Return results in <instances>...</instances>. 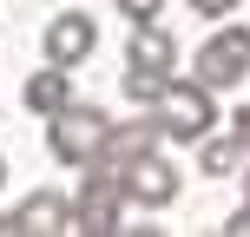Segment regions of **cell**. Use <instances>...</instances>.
Returning <instances> with one entry per match:
<instances>
[{
	"mask_svg": "<svg viewBox=\"0 0 250 237\" xmlns=\"http://www.w3.org/2000/svg\"><path fill=\"white\" fill-rule=\"evenodd\" d=\"M191 66H198L191 79H204L211 92L244 86V79H250V26H217V33L198 46V60H191Z\"/></svg>",
	"mask_w": 250,
	"mask_h": 237,
	"instance_id": "3",
	"label": "cell"
},
{
	"mask_svg": "<svg viewBox=\"0 0 250 237\" xmlns=\"http://www.w3.org/2000/svg\"><path fill=\"white\" fill-rule=\"evenodd\" d=\"M20 99H26V112H33V119H60L66 106H73V66H53V60H46L33 79H26Z\"/></svg>",
	"mask_w": 250,
	"mask_h": 237,
	"instance_id": "9",
	"label": "cell"
},
{
	"mask_svg": "<svg viewBox=\"0 0 250 237\" xmlns=\"http://www.w3.org/2000/svg\"><path fill=\"white\" fill-rule=\"evenodd\" d=\"M244 204H250V165H244Z\"/></svg>",
	"mask_w": 250,
	"mask_h": 237,
	"instance_id": "17",
	"label": "cell"
},
{
	"mask_svg": "<svg viewBox=\"0 0 250 237\" xmlns=\"http://www.w3.org/2000/svg\"><path fill=\"white\" fill-rule=\"evenodd\" d=\"M92 46H99L92 13H60V20L46 26V60H53V66H86Z\"/></svg>",
	"mask_w": 250,
	"mask_h": 237,
	"instance_id": "7",
	"label": "cell"
},
{
	"mask_svg": "<svg viewBox=\"0 0 250 237\" xmlns=\"http://www.w3.org/2000/svg\"><path fill=\"white\" fill-rule=\"evenodd\" d=\"M73 217H79V231H119V217H125V185H119V172L112 165H86V178H79V191H73Z\"/></svg>",
	"mask_w": 250,
	"mask_h": 237,
	"instance_id": "4",
	"label": "cell"
},
{
	"mask_svg": "<svg viewBox=\"0 0 250 237\" xmlns=\"http://www.w3.org/2000/svg\"><path fill=\"white\" fill-rule=\"evenodd\" d=\"M125 60H132V66H165V73H178V40L165 33L158 20H138L132 40H125Z\"/></svg>",
	"mask_w": 250,
	"mask_h": 237,
	"instance_id": "10",
	"label": "cell"
},
{
	"mask_svg": "<svg viewBox=\"0 0 250 237\" xmlns=\"http://www.w3.org/2000/svg\"><path fill=\"white\" fill-rule=\"evenodd\" d=\"M0 231L7 237H53V231H79V217H73V198L66 191H33V198H20L0 217Z\"/></svg>",
	"mask_w": 250,
	"mask_h": 237,
	"instance_id": "6",
	"label": "cell"
},
{
	"mask_svg": "<svg viewBox=\"0 0 250 237\" xmlns=\"http://www.w3.org/2000/svg\"><path fill=\"white\" fill-rule=\"evenodd\" d=\"M224 231H230V237H250V204H244V211H230V217H224Z\"/></svg>",
	"mask_w": 250,
	"mask_h": 237,
	"instance_id": "15",
	"label": "cell"
},
{
	"mask_svg": "<svg viewBox=\"0 0 250 237\" xmlns=\"http://www.w3.org/2000/svg\"><path fill=\"white\" fill-rule=\"evenodd\" d=\"M244 165H250V145H244V138L237 132H230V138H198V172L204 178H244Z\"/></svg>",
	"mask_w": 250,
	"mask_h": 237,
	"instance_id": "11",
	"label": "cell"
},
{
	"mask_svg": "<svg viewBox=\"0 0 250 237\" xmlns=\"http://www.w3.org/2000/svg\"><path fill=\"white\" fill-rule=\"evenodd\" d=\"M171 79H178V73H165V66H132V60H125V79H119V86H125V99H132V106H145V112H151V106L171 92Z\"/></svg>",
	"mask_w": 250,
	"mask_h": 237,
	"instance_id": "12",
	"label": "cell"
},
{
	"mask_svg": "<svg viewBox=\"0 0 250 237\" xmlns=\"http://www.w3.org/2000/svg\"><path fill=\"white\" fill-rule=\"evenodd\" d=\"M185 7H191V13H204V20H224V13H237L244 0H185Z\"/></svg>",
	"mask_w": 250,
	"mask_h": 237,
	"instance_id": "14",
	"label": "cell"
},
{
	"mask_svg": "<svg viewBox=\"0 0 250 237\" xmlns=\"http://www.w3.org/2000/svg\"><path fill=\"white\" fill-rule=\"evenodd\" d=\"M151 112H158V132L165 138L198 145V138H211V125H217V92L204 86V79H171V92H165Z\"/></svg>",
	"mask_w": 250,
	"mask_h": 237,
	"instance_id": "2",
	"label": "cell"
},
{
	"mask_svg": "<svg viewBox=\"0 0 250 237\" xmlns=\"http://www.w3.org/2000/svg\"><path fill=\"white\" fill-rule=\"evenodd\" d=\"M119 185H125V204H138V211H165V204L178 198V165L165 158V151H145V158L119 165Z\"/></svg>",
	"mask_w": 250,
	"mask_h": 237,
	"instance_id": "5",
	"label": "cell"
},
{
	"mask_svg": "<svg viewBox=\"0 0 250 237\" xmlns=\"http://www.w3.org/2000/svg\"><path fill=\"white\" fill-rule=\"evenodd\" d=\"M0 185H7V158H0Z\"/></svg>",
	"mask_w": 250,
	"mask_h": 237,
	"instance_id": "18",
	"label": "cell"
},
{
	"mask_svg": "<svg viewBox=\"0 0 250 237\" xmlns=\"http://www.w3.org/2000/svg\"><path fill=\"white\" fill-rule=\"evenodd\" d=\"M230 132H237L244 145H250V106H237V112H230Z\"/></svg>",
	"mask_w": 250,
	"mask_h": 237,
	"instance_id": "16",
	"label": "cell"
},
{
	"mask_svg": "<svg viewBox=\"0 0 250 237\" xmlns=\"http://www.w3.org/2000/svg\"><path fill=\"white\" fill-rule=\"evenodd\" d=\"M165 145V132H158V112H145V119H112V138H105V158L99 165H112V172H119V165H132V158H145V151H158Z\"/></svg>",
	"mask_w": 250,
	"mask_h": 237,
	"instance_id": "8",
	"label": "cell"
},
{
	"mask_svg": "<svg viewBox=\"0 0 250 237\" xmlns=\"http://www.w3.org/2000/svg\"><path fill=\"white\" fill-rule=\"evenodd\" d=\"M105 138H112V119L99 112V106H66L60 119H46V145L60 165H73V172H86V165L105 158Z\"/></svg>",
	"mask_w": 250,
	"mask_h": 237,
	"instance_id": "1",
	"label": "cell"
},
{
	"mask_svg": "<svg viewBox=\"0 0 250 237\" xmlns=\"http://www.w3.org/2000/svg\"><path fill=\"white\" fill-rule=\"evenodd\" d=\"M119 13H125V20H158V13H165V0H119Z\"/></svg>",
	"mask_w": 250,
	"mask_h": 237,
	"instance_id": "13",
	"label": "cell"
}]
</instances>
